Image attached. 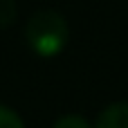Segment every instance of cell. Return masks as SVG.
Listing matches in <instances>:
<instances>
[{"instance_id": "obj_1", "label": "cell", "mask_w": 128, "mask_h": 128, "mask_svg": "<svg viewBox=\"0 0 128 128\" xmlns=\"http://www.w3.org/2000/svg\"><path fill=\"white\" fill-rule=\"evenodd\" d=\"M25 40L29 50L40 58H54L65 50L70 40L68 20L54 9H40L27 20Z\"/></svg>"}, {"instance_id": "obj_2", "label": "cell", "mask_w": 128, "mask_h": 128, "mask_svg": "<svg viewBox=\"0 0 128 128\" xmlns=\"http://www.w3.org/2000/svg\"><path fill=\"white\" fill-rule=\"evenodd\" d=\"M92 128H128V101H117L106 106Z\"/></svg>"}, {"instance_id": "obj_3", "label": "cell", "mask_w": 128, "mask_h": 128, "mask_svg": "<svg viewBox=\"0 0 128 128\" xmlns=\"http://www.w3.org/2000/svg\"><path fill=\"white\" fill-rule=\"evenodd\" d=\"M18 16V7L16 0H0V29L9 27Z\"/></svg>"}, {"instance_id": "obj_4", "label": "cell", "mask_w": 128, "mask_h": 128, "mask_svg": "<svg viewBox=\"0 0 128 128\" xmlns=\"http://www.w3.org/2000/svg\"><path fill=\"white\" fill-rule=\"evenodd\" d=\"M0 128H25L20 115L7 106H0Z\"/></svg>"}, {"instance_id": "obj_5", "label": "cell", "mask_w": 128, "mask_h": 128, "mask_svg": "<svg viewBox=\"0 0 128 128\" xmlns=\"http://www.w3.org/2000/svg\"><path fill=\"white\" fill-rule=\"evenodd\" d=\"M54 128H92V126H90V122H88L86 117H81V115H63V117L56 119Z\"/></svg>"}]
</instances>
